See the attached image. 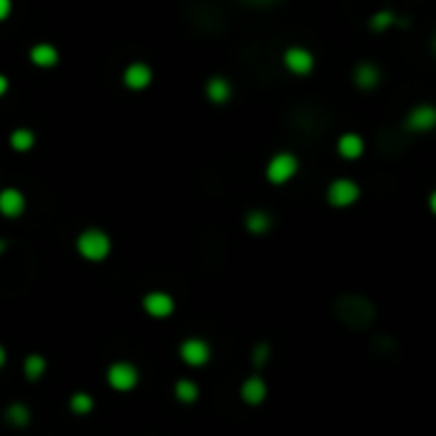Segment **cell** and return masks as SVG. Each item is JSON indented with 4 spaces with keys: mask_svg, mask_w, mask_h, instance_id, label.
<instances>
[{
    "mask_svg": "<svg viewBox=\"0 0 436 436\" xmlns=\"http://www.w3.org/2000/svg\"><path fill=\"white\" fill-rule=\"evenodd\" d=\"M268 360H271V347L266 342H258L250 352V363H253V368H266Z\"/></svg>",
    "mask_w": 436,
    "mask_h": 436,
    "instance_id": "obj_23",
    "label": "cell"
},
{
    "mask_svg": "<svg viewBox=\"0 0 436 436\" xmlns=\"http://www.w3.org/2000/svg\"><path fill=\"white\" fill-rule=\"evenodd\" d=\"M204 95L209 103L214 105H224L232 97V85L224 77H209L204 85Z\"/></svg>",
    "mask_w": 436,
    "mask_h": 436,
    "instance_id": "obj_14",
    "label": "cell"
},
{
    "mask_svg": "<svg viewBox=\"0 0 436 436\" xmlns=\"http://www.w3.org/2000/svg\"><path fill=\"white\" fill-rule=\"evenodd\" d=\"M31 61L41 69H51L59 64V51L51 43H36V46L31 48Z\"/></svg>",
    "mask_w": 436,
    "mask_h": 436,
    "instance_id": "obj_16",
    "label": "cell"
},
{
    "mask_svg": "<svg viewBox=\"0 0 436 436\" xmlns=\"http://www.w3.org/2000/svg\"><path fill=\"white\" fill-rule=\"evenodd\" d=\"M174 395L179 403H194V400L199 398V385L194 380H189V378H182V380H176Z\"/></svg>",
    "mask_w": 436,
    "mask_h": 436,
    "instance_id": "obj_18",
    "label": "cell"
},
{
    "mask_svg": "<svg viewBox=\"0 0 436 436\" xmlns=\"http://www.w3.org/2000/svg\"><path fill=\"white\" fill-rule=\"evenodd\" d=\"M24 373H26V378L28 380H38V378L46 373V360H43V355H28L26 358V363H24Z\"/></svg>",
    "mask_w": 436,
    "mask_h": 436,
    "instance_id": "obj_20",
    "label": "cell"
},
{
    "mask_svg": "<svg viewBox=\"0 0 436 436\" xmlns=\"http://www.w3.org/2000/svg\"><path fill=\"white\" fill-rule=\"evenodd\" d=\"M8 248V242L6 240H0V255H3V250H6Z\"/></svg>",
    "mask_w": 436,
    "mask_h": 436,
    "instance_id": "obj_30",
    "label": "cell"
},
{
    "mask_svg": "<svg viewBox=\"0 0 436 436\" xmlns=\"http://www.w3.org/2000/svg\"><path fill=\"white\" fill-rule=\"evenodd\" d=\"M6 418H8V424L21 429V426H26L31 421V411H28V406H24V403H11L6 411Z\"/></svg>",
    "mask_w": 436,
    "mask_h": 436,
    "instance_id": "obj_21",
    "label": "cell"
},
{
    "mask_svg": "<svg viewBox=\"0 0 436 436\" xmlns=\"http://www.w3.org/2000/svg\"><path fill=\"white\" fill-rule=\"evenodd\" d=\"M403 125H406L408 133L426 135L431 130H436V105L431 103H418L403 118Z\"/></svg>",
    "mask_w": 436,
    "mask_h": 436,
    "instance_id": "obj_3",
    "label": "cell"
},
{
    "mask_svg": "<svg viewBox=\"0 0 436 436\" xmlns=\"http://www.w3.org/2000/svg\"><path fill=\"white\" fill-rule=\"evenodd\" d=\"M271 227H273V217L266 212V209H250V212L245 214V230H248L250 235L263 237L271 232Z\"/></svg>",
    "mask_w": 436,
    "mask_h": 436,
    "instance_id": "obj_15",
    "label": "cell"
},
{
    "mask_svg": "<svg viewBox=\"0 0 436 436\" xmlns=\"http://www.w3.org/2000/svg\"><path fill=\"white\" fill-rule=\"evenodd\" d=\"M6 358H8V355H6V347L0 345V368H3V365H6Z\"/></svg>",
    "mask_w": 436,
    "mask_h": 436,
    "instance_id": "obj_28",
    "label": "cell"
},
{
    "mask_svg": "<svg viewBox=\"0 0 436 436\" xmlns=\"http://www.w3.org/2000/svg\"><path fill=\"white\" fill-rule=\"evenodd\" d=\"M240 398L242 403L248 406H261L263 400L268 398V383L261 375H250L248 380L240 385Z\"/></svg>",
    "mask_w": 436,
    "mask_h": 436,
    "instance_id": "obj_11",
    "label": "cell"
},
{
    "mask_svg": "<svg viewBox=\"0 0 436 436\" xmlns=\"http://www.w3.org/2000/svg\"><path fill=\"white\" fill-rule=\"evenodd\" d=\"M13 11V0H0V21H6Z\"/></svg>",
    "mask_w": 436,
    "mask_h": 436,
    "instance_id": "obj_24",
    "label": "cell"
},
{
    "mask_svg": "<svg viewBox=\"0 0 436 436\" xmlns=\"http://www.w3.org/2000/svg\"><path fill=\"white\" fill-rule=\"evenodd\" d=\"M143 309L148 316L153 319H169L176 309V301L171 294L166 291H151V294H145L143 296Z\"/></svg>",
    "mask_w": 436,
    "mask_h": 436,
    "instance_id": "obj_8",
    "label": "cell"
},
{
    "mask_svg": "<svg viewBox=\"0 0 436 436\" xmlns=\"http://www.w3.org/2000/svg\"><path fill=\"white\" fill-rule=\"evenodd\" d=\"M337 153L345 161H358L365 153V138L360 133H342L337 138Z\"/></svg>",
    "mask_w": 436,
    "mask_h": 436,
    "instance_id": "obj_13",
    "label": "cell"
},
{
    "mask_svg": "<svg viewBox=\"0 0 436 436\" xmlns=\"http://www.w3.org/2000/svg\"><path fill=\"white\" fill-rule=\"evenodd\" d=\"M360 194H363L360 184L342 176V179H334V182H329V187H327V204L329 207H337V209H345V207H352L355 202L360 199Z\"/></svg>",
    "mask_w": 436,
    "mask_h": 436,
    "instance_id": "obj_4",
    "label": "cell"
},
{
    "mask_svg": "<svg viewBox=\"0 0 436 436\" xmlns=\"http://www.w3.org/2000/svg\"><path fill=\"white\" fill-rule=\"evenodd\" d=\"M179 358H182V363L189 365V368H202V365H207L209 358H212V347L199 337H189V339H184L182 347H179Z\"/></svg>",
    "mask_w": 436,
    "mask_h": 436,
    "instance_id": "obj_7",
    "label": "cell"
},
{
    "mask_svg": "<svg viewBox=\"0 0 436 436\" xmlns=\"http://www.w3.org/2000/svg\"><path fill=\"white\" fill-rule=\"evenodd\" d=\"M284 67L294 77H309L316 67V59L306 46H289L284 51Z\"/></svg>",
    "mask_w": 436,
    "mask_h": 436,
    "instance_id": "obj_5",
    "label": "cell"
},
{
    "mask_svg": "<svg viewBox=\"0 0 436 436\" xmlns=\"http://www.w3.org/2000/svg\"><path fill=\"white\" fill-rule=\"evenodd\" d=\"M69 408H72L74 416H87L95 408V400H92L90 393H74L72 400H69Z\"/></svg>",
    "mask_w": 436,
    "mask_h": 436,
    "instance_id": "obj_22",
    "label": "cell"
},
{
    "mask_svg": "<svg viewBox=\"0 0 436 436\" xmlns=\"http://www.w3.org/2000/svg\"><path fill=\"white\" fill-rule=\"evenodd\" d=\"M33 143H36V135H33V130H28V128H16L11 133V148L19 153H26L33 148Z\"/></svg>",
    "mask_w": 436,
    "mask_h": 436,
    "instance_id": "obj_19",
    "label": "cell"
},
{
    "mask_svg": "<svg viewBox=\"0 0 436 436\" xmlns=\"http://www.w3.org/2000/svg\"><path fill=\"white\" fill-rule=\"evenodd\" d=\"M140 380V373L135 365L130 363H113L108 370V383L113 390L118 393H128V390H133Z\"/></svg>",
    "mask_w": 436,
    "mask_h": 436,
    "instance_id": "obj_6",
    "label": "cell"
},
{
    "mask_svg": "<svg viewBox=\"0 0 436 436\" xmlns=\"http://www.w3.org/2000/svg\"><path fill=\"white\" fill-rule=\"evenodd\" d=\"M110 250H113V240H110L108 232L97 230V227H90V230H85L77 237V253L82 255L85 261L100 263L108 258Z\"/></svg>",
    "mask_w": 436,
    "mask_h": 436,
    "instance_id": "obj_1",
    "label": "cell"
},
{
    "mask_svg": "<svg viewBox=\"0 0 436 436\" xmlns=\"http://www.w3.org/2000/svg\"><path fill=\"white\" fill-rule=\"evenodd\" d=\"M6 92H8V77L6 74H0V97L6 95Z\"/></svg>",
    "mask_w": 436,
    "mask_h": 436,
    "instance_id": "obj_27",
    "label": "cell"
},
{
    "mask_svg": "<svg viewBox=\"0 0 436 436\" xmlns=\"http://www.w3.org/2000/svg\"><path fill=\"white\" fill-rule=\"evenodd\" d=\"M123 82H125L128 90L133 92H140L153 82V69L143 61H133V64H128L125 72H123Z\"/></svg>",
    "mask_w": 436,
    "mask_h": 436,
    "instance_id": "obj_10",
    "label": "cell"
},
{
    "mask_svg": "<svg viewBox=\"0 0 436 436\" xmlns=\"http://www.w3.org/2000/svg\"><path fill=\"white\" fill-rule=\"evenodd\" d=\"M250 6H273V3H279V0H245Z\"/></svg>",
    "mask_w": 436,
    "mask_h": 436,
    "instance_id": "obj_26",
    "label": "cell"
},
{
    "mask_svg": "<svg viewBox=\"0 0 436 436\" xmlns=\"http://www.w3.org/2000/svg\"><path fill=\"white\" fill-rule=\"evenodd\" d=\"M431 51H434V54H436V33H434V36H431Z\"/></svg>",
    "mask_w": 436,
    "mask_h": 436,
    "instance_id": "obj_29",
    "label": "cell"
},
{
    "mask_svg": "<svg viewBox=\"0 0 436 436\" xmlns=\"http://www.w3.org/2000/svg\"><path fill=\"white\" fill-rule=\"evenodd\" d=\"M429 212H431V214H434V217H436V189H434V192L429 194Z\"/></svg>",
    "mask_w": 436,
    "mask_h": 436,
    "instance_id": "obj_25",
    "label": "cell"
},
{
    "mask_svg": "<svg viewBox=\"0 0 436 436\" xmlns=\"http://www.w3.org/2000/svg\"><path fill=\"white\" fill-rule=\"evenodd\" d=\"M299 169H301V161H299L296 153L281 151V153H276V156L268 158L266 179L273 184V187H284V184H289L291 179H296Z\"/></svg>",
    "mask_w": 436,
    "mask_h": 436,
    "instance_id": "obj_2",
    "label": "cell"
},
{
    "mask_svg": "<svg viewBox=\"0 0 436 436\" xmlns=\"http://www.w3.org/2000/svg\"><path fill=\"white\" fill-rule=\"evenodd\" d=\"M352 82H355L358 90L373 92L383 82V72L375 61H360V64H355V69H352Z\"/></svg>",
    "mask_w": 436,
    "mask_h": 436,
    "instance_id": "obj_9",
    "label": "cell"
},
{
    "mask_svg": "<svg viewBox=\"0 0 436 436\" xmlns=\"http://www.w3.org/2000/svg\"><path fill=\"white\" fill-rule=\"evenodd\" d=\"M395 26H398V16L390 8H383L375 16H370V31H375V33H385Z\"/></svg>",
    "mask_w": 436,
    "mask_h": 436,
    "instance_id": "obj_17",
    "label": "cell"
},
{
    "mask_svg": "<svg viewBox=\"0 0 436 436\" xmlns=\"http://www.w3.org/2000/svg\"><path fill=\"white\" fill-rule=\"evenodd\" d=\"M26 212V197L19 189H3L0 192V214L3 217H21Z\"/></svg>",
    "mask_w": 436,
    "mask_h": 436,
    "instance_id": "obj_12",
    "label": "cell"
}]
</instances>
